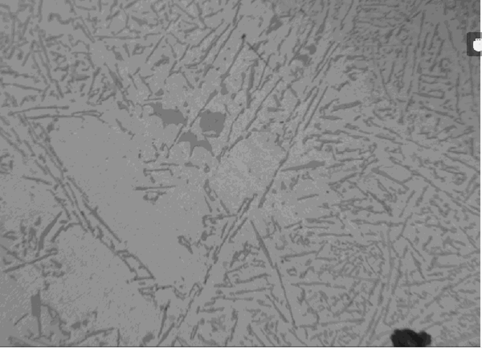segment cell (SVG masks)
Instances as JSON below:
<instances>
[{
    "label": "cell",
    "mask_w": 482,
    "mask_h": 348,
    "mask_svg": "<svg viewBox=\"0 0 482 348\" xmlns=\"http://www.w3.org/2000/svg\"><path fill=\"white\" fill-rule=\"evenodd\" d=\"M394 345L399 347H421L429 346L431 342L429 334H417L410 329L397 330L392 336Z\"/></svg>",
    "instance_id": "cell-1"
}]
</instances>
